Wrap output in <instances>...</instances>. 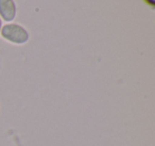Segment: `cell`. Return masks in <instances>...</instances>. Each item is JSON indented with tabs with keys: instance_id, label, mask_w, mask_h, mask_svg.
<instances>
[{
	"instance_id": "2",
	"label": "cell",
	"mask_w": 155,
	"mask_h": 146,
	"mask_svg": "<svg viewBox=\"0 0 155 146\" xmlns=\"http://www.w3.org/2000/svg\"><path fill=\"white\" fill-rule=\"evenodd\" d=\"M17 14V7L14 0H0V18L7 23H12Z\"/></svg>"
},
{
	"instance_id": "1",
	"label": "cell",
	"mask_w": 155,
	"mask_h": 146,
	"mask_svg": "<svg viewBox=\"0 0 155 146\" xmlns=\"http://www.w3.org/2000/svg\"><path fill=\"white\" fill-rule=\"evenodd\" d=\"M0 36L5 41L14 45H25L30 40V33L24 26L15 23H8L3 25Z\"/></svg>"
},
{
	"instance_id": "3",
	"label": "cell",
	"mask_w": 155,
	"mask_h": 146,
	"mask_svg": "<svg viewBox=\"0 0 155 146\" xmlns=\"http://www.w3.org/2000/svg\"><path fill=\"white\" fill-rule=\"evenodd\" d=\"M1 28H2V19L0 18V32H1Z\"/></svg>"
}]
</instances>
